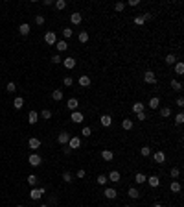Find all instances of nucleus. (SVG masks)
Instances as JSON below:
<instances>
[{
	"label": "nucleus",
	"mask_w": 184,
	"mask_h": 207,
	"mask_svg": "<svg viewBox=\"0 0 184 207\" xmlns=\"http://www.w3.org/2000/svg\"><path fill=\"white\" fill-rule=\"evenodd\" d=\"M151 154H153V152H151V148H149V146H144V148H140V155H142V157H149Z\"/></svg>",
	"instance_id": "obj_38"
},
{
	"label": "nucleus",
	"mask_w": 184,
	"mask_h": 207,
	"mask_svg": "<svg viewBox=\"0 0 184 207\" xmlns=\"http://www.w3.org/2000/svg\"><path fill=\"white\" fill-rule=\"evenodd\" d=\"M107 180H109V181H112V183H118V181L122 180V174H120L118 170H112V172H109Z\"/></svg>",
	"instance_id": "obj_15"
},
{
	"label": "nucleus",
	"mask_w": 184,
	"mask_h": 207,
	"mask_svg": "<svg viewBox=\"0 0 184 207\" xmlns=\"http://www.w3.org/2000/svg\"><path fill=\"white\" fill-rule=\"evenodd\" d=\"M77 81H79V85H81V87H83V89H85V87H88V85H90V83H92V81H90V78H88V76H87V74H81V76H79V80H77Z\"/></svg>",
	"instance_id": "obj_17"
},
{
	"label": "nucleus",
	"mask_w": 184,
	"mask_h": 207,
	"mask_svg": "<svg viewBox=\"0 0 184 207\" xmlns=\"http://www.w3.org/2000/svg\"><path fill=\"white\" fill-rule=\"evenodd\" d=\"M160 117H162V118H168V117H171V109H170L168 106L160 107Z\"/></svg>",
	"instance_id": "obj_33"
},
{
	"label": "nucleus",
	"mask_w": 184,
	"mask_h": 207,
	"mask_svg": "<svg viewBox=\"0 0 184 207\" xmlns=\"http://www.w3.org/2000/svg\"><path fill=\"white\" fill-rule=\"evenodd\" d=\"M68 141H70V133H68V131H61V133L57 135V143H59V144L65 146V144H68Z\"/></svg>",
	"instance_id": "obj_10"
},
{
	"label": "nucleus",
	"mask_w": 184,
	"mask_h": 207,
	"mask_svg": "<svg viewBox=\"0 0 184 207\" xmlns=\"http://www.w3.org/2000/svg\"><path fill=\"white\" fill-rule=\"evenodd\" d=\"M100 124H101L103 128H109V126L112 124V117H111V115H101V117H100Z\"/></svg>",
	"instance_id": "obj_14"
},
{
	"label": "nucleus",
	"mask_w": 184,
	"mask_h": 207,
	"mask_svg": "<svg viewBox=\"0 0 184 207\" xmlns=\"http://www.w3.org/2000/svg\"><path fill=\"white\" fill-rule=\"evenodd\" d=\"M146 180H147V176H146V174H142V172H136V174H135V181H136L138 185H144V183H146Z\"/></svg>",
	"instance_id": "obj_24"
},
{
	"label": "nucleus",
	"mask_w": 184,
	"mask_h": 207,
	"mask_svg": "<svg viewBox=\"0 0 184 207\" xmlns=\"http://www.w3.org/2000/svg\"><path fill=\"white\" fill-rule=\"evenodd\" d=\"M28 183H29L31 187H35V185H37V176H35V174H29V176H28Z\"/></svg>",
	"instance_id": "obj_46"
},
{
	"label": "nucleus",
	"mask_w": 184,
	"mask_h": 207,
	"mask_svg": "<svg viewBox=\"0 0 184 207\" xmlns=\"http://www.w3.org/2000/svg\"><path fill=\"white\" fill-rule=\"evenodd\" d=\"M22 106H24V98H22V96H17V98L13 100V107H15V109H22Z\"/></svg>",
	"instance_id": "obj_30"
},
{
	"label": "nucleus",
	"mask_w": 184,
	"mask_h": 207,
	"mask_svg": "<svg viewBox=\"0 0 184 207\" xmlns=\"http://www.w3.org/2000/svg\"><path fill=\"white\" fill-rule=\"evenodd\" d=\"M28 148H29V150H39V148H41V139L29 137V139H28Z\"/></svg>",
	"instance_id": "obj_6"
},
{
	"label": "nucleus",
	"mask_w": 184,
	"mask_h": 207,
	"mask_svg": "<svg viewBox=\"0 0 184 207\" xmlns=\"http://www.w3.org/2000/svg\"><path fill=\"white\" fill-rule=\"evenodd\" d=\"M77 39H79V43H83V44H85V43H88V39H90V37H88V31H85V30H83V31H79Z\"/></svg>",
	"instance_id": "obj_28"
},
{
	"label": "nucleus",
	"mask_w": 184,
	"mask_h": 207,
	"mask_svg": "<svg viewBox=\"0 0 184 207\" xmlns=\"http://www.w3.org/2000/svg\"><path fill=\"white\" fill-rule=\"evenodd\" d=\"M147 106H149L151 109H159V107H160V98H159V96H153V98L147 102Z\"/></svg>",
	"instance_id": "obj_20"
},
{
	"label": "nucleus",
	"mask_w": 184,
	"mask_h": 207,
	"mask_svg": "<svg viewBox=\"0 0 184 207\" xmlns=\"http://www.w3.org/2000/svg\"><path fill=\"white\" fill-rule=\"evenodd\" d=\"M103 194H105V198H109V200H116V196H118V193H116L114 187H107V189L103 191Z\"/></svg>",
	"instance_id": "obj_12"
},
{
	"label": "nucleus",
	"mask_w": 184,
	"mask_h": 207,
	"mask_svg": "<svg viewBox=\"0 0 184 207\" xmlns=\"http://www.w3.org/2000/svg\"><path fill=\"white\" fill-rule=\"evenodd\" d=\"M72 35H74V30H72V28H63V37H65V41L70 39Z\"/></svg>",
	"instance_id": "obj_36"
},
{
	"label": "nucleus",
	"mask_w": 184,
	"mask_h": 207,
	"mask_svg": "<svg viewBox=\"0 0 184 207\" xmlns=\"http://www.w3.org/2000/svg\"><path fill=\"white\" fill-rule=\"evenodd\" d=\"M66 107H68L70 111H77V107H79V100H77V98H68Z\"/></svg>",
	"instance_id": "obj_13"
},
{
	"label": "nucleus",
	"mask_w": 184,
	"mask_h": 207,
	"mask_svg": "<svg viewBox=\"0 0 184 207\" xmlns=\"http://www.w3.org/2000/svg\"><path fill=\"white\" fill-rule=\"evenodd\" d=\"M96 181H98V185H105L109 180H107V176H105V174H100V176L96 178Z\"/></svg>",
	"instance_id": "obj_44"
},
{
	"label": "nucleus",
	"mask_w": 184,
	"mask_h": 207,
	"mask_svg": "<svg viewBox=\"0 0 184 207\" xmlns=\"http://www.w3.org/2000/svg\"><path fill=\"white\" fill-rule=\"evenodd\" d=\"M76 176H77V178H85V176H87V172H85V168H79Z\"/></svg>",
	"instance_id": "obj_53"
},
{
	"label": "nucleus",
	"mask_w": 184,
	"mask_h": 207,
	"mask_svg": "<svg viewBox=\"0 0 184 207\" xmlns=\"http://www.w3.org/2000/svg\"><path fill=\"white\" fill-rule=\"evenodd\" d=\"M81 20H83V15H81V13L74 11V13L70 15V22H72V26H79V24H81Z\"/></svg>",
	"instance_id": "obj_7"
},
{
	"label": "nucleus",
	"mask_w": 184,
	"mask_h": 207,
	"mask_svg": "<svg viewBox=\"0 0 184 207\" xmlns=\"http://www.w3.org/2000/svg\"><path fill=\"white\" fill-rule=\"evenodd\" d=\"M170 85H171V89H173V91H182V83H181L179 80H171V83H170Z\"/></svg>",
	"instance_id": "obj_35"
},
{
	"label": "nucleus",
	"mask_w": 184,
	"mask_h": 207,
	"mask_svg": "<svg viewBox=\"0 0 184 207\" xmlns=\"http://www.w3.org/2000/svg\"><path fill=\"white\" fill-rule=\"evenodd\" d=\"M44 20H46V19H44L42 15H37V17H35V24H39V26H42V24H44Z\"/></svg>",
	"instance_id": "obj_50"
},
{
	"label": "nucleus",
	"mask_w": 184,
	"mask_h": 207,
	"mask_svg": "<svg viewBox=\"0 0 184 207\" xmlns=\"http://www.w3.org/2000/svg\"><path fill=\"white\" fill-rule=\"evenodd\" d=\"M53 4H55V9H59V11H63V9L66 7V2H65V0H55Z\"/></svg>",
	"instance_id": "obj_39"
},
{
	"label": "nucleus",
	"mask_w": 184,
	"mask_h": 207,
	"mask_svg": "<svg viewBox=\"0 0 184 207\" xmlns=\"http://www.w3.org/2000/svg\"><path fill=\"white\" fill-rule=\"evenodd\" d=\"M68 146H70L72 150L79 148V146H81V139H79V137H70V141H68Z\"/></svg>",
	"instance_id": "obj_19"
},
{
	"label": "nucleus",
	"mask_w": 184,
	"mask_h": 207,
	"mask_svg": "<svg viewBox=\"0 0 184 207\" xmlns=\"http://www.w3.org/2000/svg\"><path fill=\"white\" fill-rule=\"evenodd\" d=\"M122 128H123L125 131H131V130L135 128V122H133L131 118H123V120H122Z\"/></svg>",
	"instance_id": "obj_18"
},
{
	"label": "nucleus",
	"mask_w": 184,
	"mask_h": 207,
	"mask_svg": "<svg viewBox=\"0 0 184 207\" xmlns=\"http://www.w3.org/2000/svg\"><path fill=\"white\" fill-rule=\"evenodd\" d=\"M136 118H138V120H142V122H144V120H146V118H147V115H146V111H142V113H136Z\"/></svg>",
	"instance_id": "obj_52"
},
{
	"label": "nucleus",
	"mask_w": 184,
	"mask_h": 207,
	"mask_svg": "<svg viewBox=\"0 0 184 207\" xmlns=\"http://www.w3.org/2000/svg\"><path fill=\"white\" fill-rule=\"evenodd\" d=\"M101 159H103V161H112V159H114V154H112L111 150H103V152H101Z\"/></svg>",
	"instance_id": "obj_27"
},
{
	"label": "nucleus",
	"mask_w": 184,
	"mask_h": 207,
	"mask_svg": "<svg viewBox=\"0 0 184 207\" xmlns=\"http://www.w3.org/2000/svg\"><path fill=\"white\" fill-rule=\"evenodd\" d=\"M41 207H50V205H48V204H42V205H41Z\"/></svg>",
	"instance_id": "obj_58"
},
{
	"label": "nucleus",
	"mask_w": 184,
	"mask_h": 207,
	"mask_svg": "<svg viewBox=\"0 0 184 207\" xmlns=\"http://www.w3.org/2000/svg\"><path fill=\"white\" fill-rule=\"evenodd\" d=\"M37 120H39V113L37 111H29L28 113V122L29 124H37Z\"/></svg>",
	"instance_id": "obj_23"
},
{
	"label": "nucleus",
	"mask_w": 184,
	"mask_h": 207,
	"mask_svg": "<svg viewBox=\"0 0 184 207\" xmlns=\"http://www.w3.org/2000/svg\"><path fill=\"white\" fill-rule=\"evenodd\" d=\"M144 81H146L147 85H155V83H157V74H155L153 70H146V72H144Z\"/></svg>",
	"instance_id": "obj_2"
},
{
	"label": "nucleus",
	"mask_w": 184,
	"mask_h": 207,
	"mask_svg": "<svg viewBox=\"0 0 184 207\" xmlns=\"http://www.w3.org/2000/svg\"><path fill=\"white\" fill-rule=\"evenodd\" d=\"M44 43H46V44H55V43H57V35H55V31H46V35H44Z\"/></svg>",
	"instance_id": "obj_8"
},
{
	"label": "nucleus",
	"mask_w": 184,
	"mask_h": 207,
	"mask_svg": "<svg viewBox=\"0 0 184 207\" xmlns=\"http://www.w3.org/2000/svg\"><path fill=\"white\" fill-rule=\"evenodd\" d=\"M29 31H31V28H29V24H28V22H24V24H20V26H18V33H20V35H28Z\"/></svg>",
	"instance_id": "obj_22"
},
{
	"label": "nucleus",
	"mask_w": 184,
	"mask_h": 207,
	"mask_svg": "<svg viewBox=\"0 0 184 207\" xmlns=\"http://www.w3.org/2000/svg\"><path fill=\"white\" fill-rule=\"evenodd\" d=\"M28 163H29L31 167H41V165H42V157H41L39 154H31V155L28 157Z\"/></svg>",
	"instance_id": "obj_3"
},
{
	"label": "nucleus",
	"mask_w": 184,
	"mask_h": 207,
	"mask_svg": "<svg viewBox=\"0 0 184 207\" xmlns=\"http://www.w3.org/2000/svg\"><path fill=\"white\" fill-rule=\"evenodd\" d=\"M127 194H129V198H133V200H138V198H140V191H138L136 187H129Z\"/></svg>",
	"instance_id": "obj_21"
},
{
	"label": "nucleus",
	"mask_w": 184,
	"mask_h": 207,
	"mask_svg": "<svg viewBox=\"0 0 184 207\" xmlns=\"http://www.w3.org/2000/svg\"><path fill=\"white\" fill-rule=\"evenodd\" d=\"M44 194H46V189H44V187H41V189H39V187H33V189L29 191V198H31V200H41Z\"/></svg>",
	"instance_id": "obj_1"
},
{
	"label": "nucleus",
	"mask_w": 184,
	"mask_h": 207,
	"mask_svg": "<svg viewBox=\"0 0 184 207\" xmlns=\"http://www.w3.org/2000/svg\"><path fill=\"white\" fill-rule=\"evenodd\" d=\"M138 4H140L138 0H129V6H131V7H135V6H138Z\"/></svg>",
	"instance_id": "obj_55"
},
{
	"label": "nucleus",
	"mask_w": 184,
	"mask_h": 207,
	"mask_svg": "<svg viewBox=\"0 0 184 207\" xmlns=\"http://www.w3.org/2000/svg\"><path fill=\"white\" fill-rule=\"evenodd\" d=\"M153 161L159 163V165H162V163L166 161V154H164V152H155V154H153Z\"/></svg>",
	"instance_id": "obj_16"
},
{
	"label": "nucleus",
	"mask_w": 184,
	"mask_h": 207,
	"mask_svg": "<svg viewBox=\"0 0 184 207\" xmlns=\"http://www.w3.org/2000/svg\"><path fill=\"white\" fill-rule=\"evenodd\" d=\"M81 135H83V137H90V135H92V128H90V126H85V128L81 130Z\"/></svg>",
	"instance_id": "obj_42"
},
{
	"label": "nucleus",
	"mask_w": 184,
	"mask_h": 207,
	"mask_svg": "<svg viewBox=\"0 0 184 207\" xmlns=\"http://www.w3.org/2000/svg\"><path fill=\"white\" fill-rule=\"evenodd\" d=\"M151 207H164V205H160V204H153Z\"/></svg>",
	"instance_id": "obj_57"
},
{
	"label": "nucleus",
	"mask_w": 184,
	"mask_h": 207,
	"mask_svg": "<svg viewBox=\"0 0 184 207\" xmlns=\"http://www.w3.org/2000/svg\"><path fill=\"white\" fill-rule=\"evenodd\" d=\"M6 91H7V93H15V91H17V85H15L13 81H9V83L6 85Z\"/></svg>",
	"instance_id": "obj_47"
},
{
	"label": "nucleus",
	"mask_w": 184,
	"mask_h": 207,
	"mask_svg": "<svg viewBox=\"0 0 184 207\" xmlns=\"http://www.w3.org/2000/svg\"><path fill=\"white\" fill-rule=\"evenodd\" d=\"M164 61H166V65H175V63H177V56H175V54H168Z\"/></svg>",
	"instance_id": "obj_31"
},
{
	"label": "nucleus",
	"mask_w": 184,
	"mask_h": 207,
	"mask_svg": "<svg viewBox=\"0 0 184 207\" xmlns=\"http://www.w3.org/2000/svg\"><path fill=\"white\" fill-rule=\"evenodd\" d=\"M142 111H144V104L142 102H135L133 104V113L136 115V113H142Z\"/></svg>",
	"instance_id": "obj_32"
},
{
	"label": "nucleus",
	"mask_w": 184,
	"mask_h": 207,
	"mask_svg": "<svg viewBox=\"0 0 184 207\" xmlns=\"http://www.w3.org/2000/svg\"><path fill=\"white\" fill-rule=\"evenodd\" d=\"M61 178H63V181H65V183H70V181L74 180V176H72L70 172H63V176H61Z\"/></svg>",
	"instance_id": "obj_43"
},
{
	"label": "nucleus",
	"mask_w": 184,
	"mask_h": 207,
	"mask_svg": "<svg viewBox=\"0 0 184 207\" xmlns=\"http://www.w3.org/2000/svg\"><path fill=\"white\" fill-rule=\"evenodd\" d=\"M63 85H65V87H72V85H74V80H72V76H66V78L63 80Z\"/></svg>",
	"instance_id": "obj_45"
},
{
	"label": "nucleus",
	"mask_w": 184,
	"mask_h": 207,
	"mask_svg": "<svg viewBox=\"0 0 184 207\" xmlns=\"http://www.w3.org/2000/svg\"><path fill=\"white\" fill-rule=\"evenodd\" d=\"M123 207H131V205H123Z\"/></svg>",
	"instance_id": "obj_60"
},
{
	"label": "nucleus",
	"mask_w": 184,
	"mask_h": 207,
	"mask_svg": "<svg viewBox=\"0 0 184 207\" xmlns=\"http://www.w3.org/2000/svg\"><path fill=\"white\" fill-rule=\"evenodd\" d=\"M151 19H153V13H144V15H138V17H135V24L142 26L146 20H151Z\"/></svg>",
	"instance_id": "obj_4"
},
{
	"label": "nucleus",
	"mask_w": 184,
	"mask_h": 207,
	"mask_svg": "<svg viewBox=\"0 0 184 207\" xmlns=\"http://www.w3.org/2000/svg\"><path fill=\"white\" fill-rule=\"evenodd\" d=\"M146 181L149 183V187H151V189L160 187V178H159V176H147V180H146Z\"/></svg>",
	"instance_id": "obj_11"
},
{
	"label": "nucleus",
	"mask_w": 184,
	"mask_h": 207,
	"mask_svg": "<svg viewBox=\"0 0 184 207\" xmlns=\"http://www.w3.org/2000/svg\"><path fill=\"white\" fill-rule=\"evenodd\" d=\"M181 189H182V187H181V183L173 180V181H171V185H170V191H171L173 194H179V193H181Z\"/></svg>",
	"instance_id": "obj_25"
},
{
	"label": "nucleus",
	"mask_w": 184,
	"mask_h": 207,
	"mask_svg": "<svg viewBox=\"0 0 184 207\" xmlns=\"http://www.w3.org/2000/svg\"><path fill=\"white\" fill-rule=\"evenodd\" d=\"M76 65H77V61H76L74 57H65V59H63V67H65V68H68V70L76 68Z\"/></svg>",
	"instance_id": "obj_9"
},
{
	"label": "nucleus",
	"mask_w": 184,
	"mask_h": 207,
	"mask_svg": "<svg viewBox=\"0 0 184 207\" xmlns=\"http://www.w3.org/2000/svg\"><path fill=\"white\" fill-rule=\"evenodd\" d=\"M55 48H57L59 52H65V50L68 48V43H66L65 39H61V41H57V43H55Z\"/></svg>",
	"instance_id": "obj_26"
},
{
	"label": "nucleus",
	"mask_w": 184,
	"mask_h": 207,
	"mask_svg": "<svg viewBox=\"0 0 184 207\" xmlns=\"http://www.w3.org/2000/svg\"><path fill=\"white\" fill-rule=\"evenodd\" d=\"M41 118H42V120H50V118H52V111H50V109H42V111H41Z\"/></svg>",
	"instance_id": "obj_37"
},
{
	"label": "nucleus",
	"mask_w": 184,
	"mask_h": 207,
	"mask_svg": "<svg viewBox=\"0 0 184 207\" xmlns=\"http://www.w3.org/2000/svg\"><path fill=\"white\" fill-rule=\"evenodd\" d=\"M170 174H171V178H173V180H175V178H179V176H181V170H179V168H177V167H173V168H171V172H170Z\"/></svg>",
	"instance_id": "obj_49"
},
{
	"label": "nucleus",
	"mask_w": 184,
	"mask_h": 207,
	"mask_svg": "<svg viewBox=\"0 0 184 207\" xmlns=\"http://www.w3.org/2000/svg\"><path fill=\"white\" fill-rule=\"evenodd\" d=\"M63 96H65V94H63V91H61V89H55V91L52 93V98H53L55 102H61V100H63Z\"/></svg>",
	"instance_id": "obj_29"
},
{
	"label": "nucleus",
	"mask_w": 184,
	"mask_h": 207,
	"mask_svg": "<svg viewBox=\"0 0 184 207\" xmlns=\"http://www.w3.org/2000/svg\"><path fill=\"white\" fill-rule=\"evenodd\" d=\"M182 122H184V113L181 111V113H177V115H175V124H177V126H181Z\"/></svg>",
	"instance_id": "obj_40"
},
{
	"label": "nucleus",
	"mask_w": 184,
	"mask_h": 207,
	"mask_svg": "<svg viewBox=\"0 0 184 207\" xmlns=\"http://www.w3.org/2000/svg\"><path fill=\"white\" fill-rule=\"evenodd\" d=\"M70 118H72L74 124H81V122L85 120V115H83L81 111H72V113H70Z\"/></svg>",
	"instance_id": "obj_5"
},
{
	"label": "nucleus",
	"mask_w": 184,
	"mask_h": 207,
	"mask_svg": "<svg viewBox=\"0 0 184 207\" xmlns=\"http://www.w3.org/2000/svg\"><path fill=\"white\" fill-rule=\"evenodd\" d=\"M52 63H55V65H59V63H63V57H61L59 54H55V56H52Z\"/></svg>",
	"instance_id": "obj_48"
},
{
	"label": "nucleus",
	"mask_w": 184,
	"mask_h": 207,
	"mask_svg": "<svg viewBox=\"0 0 184 207\" xmlns=\"http://www.w3.org/2000/svg\"><path fill=\"white\" fill-rule=\"evenodd\" d=\"M175 106H177V107H184V98L182 96H179V98L175 100Z\"/></svg>",
	"instance_id": "obj_51"
},
{
	"label": "nucleus",
	"mask_w": 184,
	"mask_h": 207,
	"mask_svg": "<svg viewBox=\"0 0 184 207\" xmlns=\"http://www.w3.org/2000/svg\"><path fill=\"white\" fill-rule=\"evenodd\" d=\"M123 9H125V2H116V4H114V11L122 13Z\"/></svg>",
	"instance_id": "obj_41"
},
{
	"label": "nucleus",
	"mask_w": 184,
	"mask_h": 207,
	"mask_svg": "<svg viewBox=\"0 0 184 207\" xmlns=\"http://www.w3.org/2000/svg\"><path fill=\"white\" fill-rule=\"evenodd\" d=\"M70 152H72V148H70V146H66V148H63V154H65V155H70Z\"/></svg>",
	"instance_id": "obj_54"
},
{
	"label": "nucleus",
	"mask_w": 184,
	"mask_h": 207,
	"mask_svg": "<svg viewBox=\"0 0 184 207\" xmlns=\"http://www.w3.org/2000/svg\"><path fill=\"white\" fill-rule=\"evenodd\" d=\"M42 6H53V0H44Z\"/></svg>",
	"instance_id": "obj_56"
},
{
	"label": "nucleus",
	"mask_w": 184,
	"mask_h": 207,
	"mask_svg": "<svg viewBox=\"0 0 184 207\" xmlns=\"http://www.w3.org/2000/svg\"><path fill=\"white\" fill-rule=\"evenodd\" d=\"M17 207H24V205H17Z\"/></svg>",
	"instance_id": "obj_59"
},
{
	"label": "nucleus",
	"mask_w": 184,
	"mask_h": 207,
	"mask_svg": "<svg viewBox=\"0 0 184 207\" xmlns=\"http://www.w3.org/2000/svg\"><path fill=\"white\" fill-rule=\"evenodd\" d=\"M175 74H177V76H182L184 74V63H181V61L175 63Z\"/></svg>",
	"instance_id": "obj_34"
}]
</instances>
